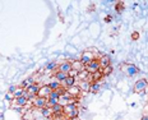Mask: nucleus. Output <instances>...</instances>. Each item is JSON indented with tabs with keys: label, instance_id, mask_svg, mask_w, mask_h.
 I'll return each instance as SVG.
<instances>
[{
	"label": "nucleus",
	"instance_id": "nucleus-27",
	"mask_svg": "<svg viewBox=\"0 0 148 120\" xmlns=\"http://www.w3.org/2000/svg\"><path fill=\"white\" fill-rule=\"evenodd\" d=\"M18 87H19V86H17V84L10 86V87H9V90H8V92H9V93H14V92L18 90Z\"/></svg>",
	"mask_w": 148,
	"mask_h": 120
},
{
	"label": "nucleus",
	"instance_id": "nucleus-28",
	"mask_svg": "<svg viewBox=\"0 0 148 120\" xmlns=\"http://www.w3.org/2000/svg\"><path fill=\"white\" fill-rule=\"evenodd\" d=\"M88 12H93V10H96V4H93V3H91V4L88 5V9H87Z\"/></svg>",
	"mask_w": 148,
	"mask_h": 120
},
{
	"label": "nucleus",
	"instance_id": "nucleus-17",
	"mask_svg": "<svg viewBox=\"0 0 148 120\" xmlns=\"http://www.w3.org/2000/svg\"><path fill=\"white\" fill-rule=\"evenodd\" d=\"M89 77H91V74L84 69V70H82V72H79L78 74H77V79H79L81 82H83V81H88Z\"/></svg>",
	"mask_w": 148,
	"mask_h": 120
},
{
	"label": "nucleus",
	"instance_id": "nucleus-9",
	"mask_svg": "<svg viewBox=\"0 0 148 120\" xmlns=\"http://www.w3.org/2000/svg\"><path fill=\"white\" fill-rule=\"evenodd\" d=\"M98 61H100V65H101V69H105V68L110 67L111 65V61H110V56L109 55H101L100 58H97Z\"/></svg>",
	"mask_w": 148,
	"mask_h": 120
},
{
	"label": "nucleus",
	"instance_id": "nucleus-14",
	"mask_svg": "<svg viewBox=\"0 0 148 120\" xmlns=\"http://www.w3.org/2000/svg\"><path fill=\"white\" fill-rule=\"evenodd\" d=\"M75 82H77V78L75 77H72V75H68V78L64 81L63 83V86L65 88H70V87H73V86H75Z\"/></svg>",
	"mask_w": 148,
	"mask_h": 120
},
{
	"label": "nucleus",
	"instance_id": "nucleus-23",
	"mask_svg": "<svg viewBox=\"0 0 148 120\" xmlns=\"http://www.w3.org/2000/svg\"><path fill=\"white\" fill-rule=\"evenodd\" d=\"M14 98H18V97H21V96H24L26 95V90L24 88H22V87H18V90L14 92Z\"/></svg>",
	"mask_w": 148,
	"mask_h": 120
},
{
	"label": "nucleus",
	"instance_id": "nucleus-20",
	"mask_svg": "<svg viewBox=\"0 0 148 120\" xmlns=\"http://www.w3.org/2000/svg\"><path fill=\"white\" fill-rule=\"evenodd\" d=\"M101 90V84L98 82H92L91 83V88H89V91L92 92V93H96Z\"/></svg>",
	"mask_w": 148,
	"mask_h": 120
},
{
	"label": "nucleus",
	"instance_id": "nucleus-5",
	"mask_svg": "<svg viewBox=\"0 0 148 120\" xmlns=\"http://www.w3.org/2000/svg\"><path fill=\"white\" fill-rule=\"evenodd\" d=\"M84 69L87 70V72L89 73V74H95V73H98L101 70V65H100V61H98V59H95L92 60L89 64H87V65L84 67Z\"/></svg>",
	"mask_w": 148,
	"mask_h": 120
},
{
	"label": "nucleus",
	"instance_id": "nucleus-13",
	"mask_svg": "<svg viewBox=\"0 0 148 120\" xmlns=\"http://www.w3.org/2000/svg\"><path fill=\"white\" fill-rule=\"evenodd\" d=\"M52 115H63L64 114V106L61 104H56V105L51 106Z\"/></svg>",
	"mask_w": 148,
	"mask_h": 120
},
{
	"label": "nucleus",
	"instance_id": "nucleus-3",
	"mask_svg": "<svg viewBox=\"0 0 148 120\" xmlns=\"http://www.w3.org/2000/svg\"><path fill=\"white\" fill-rule=\"evenodd\" d=\"M148 88V79L146 78H140L135 82V84L133 86V92L138 95H142L146 92V90Z\"/></svg>",
	"mask_w": 148,
	"mask_h": 120
},
{
	"label": "nucleus",
	"instance_id": "nucleus-18",
	"mask_svg": "<svg viewBox=\"0 0 148 120\" xmlns=\"http://www.w3.org/2000/svg\"><path fill=\"white\" fill-rule=\"evenodd\" d=\"M49 87H50L52 91H58L59 88L63 87V83H60V82H58V81L54 79V81H51L50 83H49Z\"/></svg>",
	"mask_w": 148,
	"mask_h": 120
},
{
	"label": "nucleus",
	"instance_id": "nucleus-24",
	"mask_svg": "<svg viewBox=\"0 0 148 120\" xmlns=\"http://www.w3.org/2000/svg\"><path fill=\"white\" fill-rule=\"evenodd\" d=\"M101 72H102V74L103 75H109L111 72H112V67H107V68H105V69H101Z\"/></svg>",
	"mask_w": 148,
	"mask_h": 120
},
{
	"label": "nucleus",
	"instance_id": "nucleus-22",
	"mask_svg": "<svg viewBox=\"0 0 148 120\" xmlns=\"http://www.w3.org/2000/svg\"><path fill=\"white\" fill-rule=\"evenodd\" d=\"M79 88H81V91L88 92L89 88H91V83H89L88 81H83V82H81V86H79Z\"/></svg>",
	"mask_w": 148,
	"mask_h": 120
},
{
	"label": "nucleus",
	"instance_id": "nucleus-21",
	"mask_svg": "<svg viewBox=\"0 0 148 120\" xmlns=\"http://www.w3.org/2000/svg\"><path fill=\"white\" fill-rule=\"evenodd\" d=\"M58 67H59V64H58L56 61H51V63L47 64V67H46V72H54V70L58 69Z\"/></svg>",
	"mask_w": 148,
	"mask_h": 120
},
{
	"label": "nucleus",
	"instance_id": "nucleus-25",
	"mask_svg": "<svg viewBox=\"0 0 148 120\" xmlns=\"http://www.w3.org/2000/svg\"><path fill=\"white\" fill-rule=\"evenodd\" d=\"M139 32L138 31H134V32H132V35H130V38L133 40V41H137V40H139Z\"/></svg>",
	"mask_w": 148,
	"mask_h": 120
},
{
	"label": "nucleus",
	"instance_id": "nucleus-30",
	"mask_svg": "<svg viewBox=\"0 0 148 120\" xmlns=\"http://www.w3.org/2000/svg\"><path fill=\"white\" fill-rule=\"evenodd\" d=\"M140 120H148V114H144V115L140 118Z\"/></svg>",
	"mask_w": 148,
	"mask_h": 120
},
{
	"label": "nucleus",
	"instance_id": "nucleus-8",
	"mask_svg": "<svg viewBox=\"0 0 148 120\" xmlns=\"http://www.w3.org/2000/svg\"><path fill=\"white\" fill-rule=\"evenodd\" d=\"M51 92H52V90H51L50 87H49V84H44V86H41V87H40L37 96H38V97H42V98H47L49 96H50Z\"/></svg>",
	"mask_w": 148,
	"mask_h": 120
},
{
	"label": "nucleus",
	"instance_id": "nucleus-16",
	"mask_svg": "<svg viewBox=\"0 0 148 120\" xmlns=\"http://www.w3.org/2000/svg\"><path fill=\"white\" fill-rule=\"evenodd\" d=\"M40 112H41V115L44 116V118H47V119L52 118L51 107H49V106H46V107H42V109H40Z\"/></svg>",
	"mask_w": 148,
	"mask_h": 120
},
{
	"label": "nucleus",
	"instance_id": "nucleus-2",
	"mask_svg": "<svg viewBox=\"0 0 148 120\" xmlns=\"http://www.w3.org/2000/svg\"><path fill=\"white\" fill-rule=\"evenodd\" d=\"M120 68H121V70L125 73L126 75L129 77H134L135 74H139L140 73V69L138 68L137 65H134V64H130V63H124L120 65Z\"/></svg>",
	"mask_w": 148,
	"mask_h": 120
},
{
	"label": "nucleus",
	"instance_id": "nucleus-7",
	"mask_svg": "<svg viewBox=\"0 0 148 120\" xmlns=\"http://www.w3.org/2000/svg\"><path fill=\"white\" fill-rule=\"evenodd\" d=\"M56 70L65 73V74H69V73L73 70V68H72V61H63V63H60Z\"/></svg>",
	"mask_w": 148,
	"mask_h": 120
},
{
	"label": "nucleus",
	"instance_id": "nucleus-1",
	"mask_svg": "<svg viewBox=\"0 0 148 120\" xmlns=\"http://www.w3.org/2000/svg\"><path fill=\"white\" fill-rule=\"evenodd\" d=\"M64 115L68 120H74L79 115V107L78 104H69L64 106Z\"/></svg>",
	"mask_w": 148,
	"mask_h": 120
},
{
	"label": "nucleus",
	"instance_id": "nucleus-6",
	"mask_svg": "<svg viewBox=\"0 0 148 120\" xmlns=\"http://www.w3.org/2000/svg\"><path fill=\"white\" fill-rule=\"evenodd\" d=\"M32 105L33 107H36V109H42V107H46L47 106V98H42V97H38V96H36L35 98H33L32 101Z\"/></svg>",
	"mask_w": 148,
	"mask_h": 120
},
{
	"label": "nucleus",
	"instance_id": "nucleus-10",
	"mask_svg": "<svg viewBox=\"0 0 148 120\" xmlns=\"http://www.w3.org/2000/svg\"><path fill=\"white\" fill-rule=\"evenodd\" d=\"M28 102H29V101H28V98H27L26 95H24V96L18 97V98H15V100L13 101V104L15 106H18V107H24Z\"/></svg>",
	"mask_w": 148,
	"mask_h": 120
},
{
	"label": "nucleus",
	"instance_id": "nucleus-26",
	"mask_svg": "<svg viewBox=\"0 0 148 120\" xmlns=\"http://www.w3.org/2000/svg\"><path fill=\"white\" fill-rule=\"evenodd\" d=\"M14 100H15V98H14V95L13 93H9V92H8V93L5 95V101L10 102V101H14Z\"/></svg>",
	"mask_w": 148,
	"mask_h": 120
},
{
	"label": "nucleus",
	"instance_id": "nucleus-12",
	"mask_svg": "<svg viewBox=\"0 0 148 120\" xmlns=\"http://www.w3.org/2000/svg\"><path fill=\"white\" fill-rule=\"evenodd\" d=\"M52 77H54L55 81L64 83V81L68 78V74H65V73H63V72H59V70H55V72L52 73Z\"/></svg>",
	"mask_w": 148,
	"mask_h": 120
},
{
	"label": "nucleus",
	"instance_id": "nucleus-29",
	"mask_svg": "<svg viewBox=\"0 0 148 120\" xmlns=\"http://www.w3.org/2000/svg\"><path fill=\"white\" fill-rule=\"evenodd\" d=\"M103 21H105V22H106V23H110L111 21H112V17H111V15L109 14V15H106V17L103 18Z\"/></svg>",
	"mask_w": 148,
	"mask_h": 120
},
{
	"label": "nucleus",
	"instance_id": "nucleus-4",
	"mask_svg": "<svg viewBox=\"0 0 148 120\" xmlns=\"http://www.w3.org/2000/svg\"><path fill=\"white\" fill-rule=\"evenodd\" d=\"M95 59H97L96 54H95L92 50H86V51H83V53H82L81 58H79V61H81L83 65L86 67L87 64H89L92 60H95Z\"/></svg>",
	"mask_w": 148,
	"mask_h": 120
},
{
	"label": "nucleus",
	"instance_id": "nucleus-11",
	"mask_svg": "<svg viewBox=\"0 0 148 120\" xmlns=\"http://www.w3.org/2000/svg\"><path fill=\"white\" fill-rule=\"evenodd\" d=\"M66 92L70 96H73L75 98H79V96H81V93H82L81 88H79L78 86H73V87H70V88H66Z\"/></svg>",
	"mask_w": 148,
	"mask_h": 120
},
{
	"label": "nucleus",
	"instance_id": "nucleus-19",
	"mask_svg": "<svg viewBox=\"0 0 148 120\" xmlns=\"http://www.w3.org/2000/svg\"><path fill=\"white\" fill-rule=\"evenodd\" d=\"M125 9V3L124 1H116L115 3V10L116 13H123V10Z\"/></svg>",
	"mask_w": 148,
	"mask_h": 120
},
{
	"label": "nucleus",
	"instance_id": "nucleus-15",
	"mask_svg": "<svg viewBox=\"0 0 148 120\" xmlns=\"http://www.w3.org/2000/svg\"><path fill=\"white\" fill-rule=\"evenodd\" d=\"M72 68H73V70L74 72H77V73H79V72H82V70H84V65L78 60H74L72 61Z\"/></svg>",
	"mask_w": 148,
	"mask_h": 120
}]
</instances>
